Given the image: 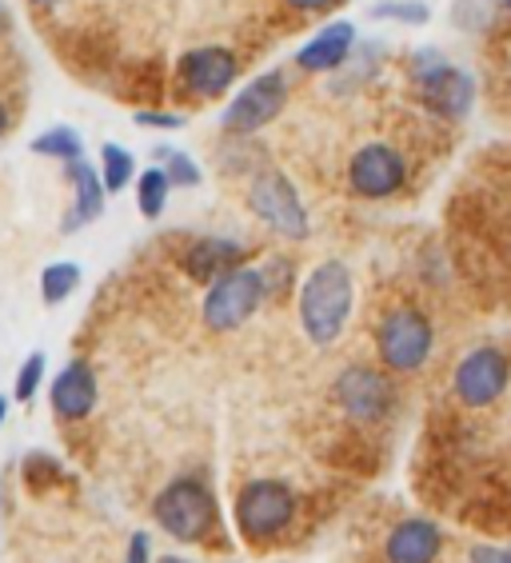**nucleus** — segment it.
<instances>
[{"label": "nucleus", "mask_w": 511, "mask_h": 563, "mask_svg": "<svg viewBox=\"0 0 511 563\" xmlns=\"http://www.w3.org/2000/svg\"><path fill=\"white\" fill-rule=\"evenodd\" d=\"M296 520V492L280 479H252L236 496V528L244 540L268 543Z\"/></svg>", "instance_id": "obj_4"}, {"label": "nucleus", "mask_w": 511, "mask_h": 563, "mask_svg": "<svg viewBox=\"0 0 511 563\" xmlns=\"http://www.w3.org/2000/svg\"><path fill=\"white\" fill-rule=\"evenodd\" d=\"M240 73V60L232 48H220V44H204V48H192V53L180 56V80L188 85V92L197 97H224Z\"/></svg>", "instance_id": "obj_12"}, {"label": "nucleus", "mask_w": 511, "mask_h": 563, "mask_svg": "<svg viewBox=\"0 0 511 563\" xmlns=\"http://www.w3.org/2000/svg\"><path fill=\"white\" fill-rule=\"evenodd\" d=\"M264 272L260 268H232L220 280L208 284L204 296V324L212 332H236L240 324H248L256 308L264 300Z\"/></svg>", "instance_id": "obj_6"}, {"label": "nucleus", "mask_w": 511, "mask_h": 563, "mask_svg": "<svg viewBox=\"0 0 511 563\" xmlns=\"http://www.w3.org/2000/svg\"><path fill=\"white\" fill-rule=\"evenodd\" d=\"M97 400H100V384L88 360L65 364V368L56 372L53 388H48V404H53V412L60 420H85V416H92Z\"/></svg>", "instance_id": "obj_13"}, {"label": "nucleus", "mask_w": 511, "mask_h": 563, "mask_svg": "<svg viewBox=\"0 0 511 563\" xmlns=\"http://www.w3.org/2000/svg\"><path fill=\"white\" fill-rule=\"evenodd\" d=\"M44 368H48V360H44V352H33V356L24 360L21 372H16V388H12V396H16V404H29L41 391L44 384Z\"/></svg>", "instance_id": "obj_24"}, {"label": "nucleus", "mask_w": 511, "mask_h": 563, "mask_svg": "<svg viewBox=\"0 0 511 563\" xmlns=\"http://www.w3.org/2000/svg\"><path fill=\"white\" fill-rule=\"evenodd\" d=\"M36 9H56V4H60V0H33Z\"/></svg>", "instance_id": "obj_30"}, {"label": "nucleus", "mask_w": 511, "mask_h": 563, "mask_svg": "<svg viewBox=\"0 0 511 563\" xmlns=\"http://www.w3.org/2000/svg\"><path fill=\"white\" fill-rule=\"evenodd\" d=\"M444 552V531L432 520H403L388 536V563H435Z\"/></svg>", "instance_id": "obj_15"}, {"label": "nucleus", "mask_w": 511, "mask_h": 563, "mask_svg": "<svg viewBox=\"0 0 511 563\" xmlns=\"http://www.w3.org/2000/svg\"><path fill=\"white\" fill-rule=\"evenodd\" d=\"M124 563H153V540H148V531H132Z\"/></svg>", "instance_id": "obj_26"}, {"label": "nucleus", "mask_w": 511, "mask_h": 563, "mask_svg": "<svg viewBox=\"0 0 511 563\" xmlns=\"http://www.w3.org/2000/svg\"><path fill=\"white\" fill-rule=\"evenodd\" d=\"M240 264H244V249H240L236 240L204 236V240H197V244H192V249L185 252V272L197 284L220 280L224 272L240 268Z\"/></svg>", "instance_id": "obj_16"}, {"label": "nucleus", "mask_w": 511, "mask_h": 563, "mask_svg": "<svg viewBox=\"0 0 511 563\" xmlns=\"http://www.w3.org/2000/svg\"><path fill=\"white\" fill-rule=\"evenodd\" d=\"M153 520L173 540L200 543L208 531L216 528V496H212L204 479L180 476L173 484H164L160 496L153 499Z\"/></svg>", "instance_id": "obj_2"}, {"label": "nucleus", "mask_w": 511, "mask_h": 563, "mask_svg": "<svg viewBox=\"0 0 511 563\" xmlns=\"http://www.w3.org/2000/svg\"><path fill=\"white\" fill-rule=\"evenodd\" d=\"M371 16L400 24H427L432 21V9H427L424 0H380V4H371Z\"/></svg>", "instance_id": "obj_22"}, {"label": "nucleus", "mask_w": 511, "mask_h": 563, "mask_svg": "<svg viewBox=\"0 0 511 563\" xmlns=\"http://www.w3.org/2000/svg\"><path fill=\"white\" fill-rule=\"evenodd\" d=\"M471 563H511V548H488V543H479V548H471Z\"/></svg>", "instance_id": "obj_27"}, {"label": "nucleus", "mask_w": 511, "mask_h": 563, "mask_svg": "<svg viewBox=\"0 0 511 563\" xmlns=\"http://www.w3.org/2000/svg\"><path fill=\"white\" fill-rule=\"evenodd\" d=\"M503 9H508V12H511V0H503Z\"/></svg>", "instance_id": "obj_33"}, {"label": "nucleus", "mask_w": 511, "mask_h": 563, "mask_svg": "<svg viewBox=\"0 0 511 563\" xmlns=\"http://www.w3.org/2000/svg\"><path fill=\"white\" fill-rule=\"evenodd\" d=\"M352 300H356V284H352L348 264L344 261L315 264L312 276L300 288V324H304L308 340L320 347L336 344L352 316Z\"/></svg>", "instance_id": "obj_1"}, {"label": "nucleus", "mask_w": 511, "mask_h": 563, "mask_svg": "<svg viewBox=\"0 0 511 563\" xmlns=\"http://www.w3.org/2000/svg\"><path fill=\"white\" fill-rule=\"evenodd\" d=\"M0 29H4V12H0Z\"/></svg>", "instance_id": "obj_34"}, {"label": "nucleus", "mask_w": 511, "mask_h": 563, "mask_svg": "<svg viewBox=\"0 0 511 563\" xmlns=\"http://www.w3.org/2000/svg\"><path fill=\"white\" fill-rule=\"evenodd\" d=\"M508 379H511V360L503 356L500 347H471L468 356L456 364V379H452V388L456 396L468 408H488L496 404L508 391Z\"/></svg>", "instance_id": "obj_10"}, {"label": "nucleus", "mask_w": 511, "mask_h": 563, "mask_svg": "<svg viewBox=\"0 0 511 563\" xmlns=\"http://www.w3.org/2000/svg\"><path fill=\"white\" fill-rule=\"evenodd\" d=\"M156 563H192V560H180V555H160Z\"/></svg>", "instance_id": "obj_31"}, {"label": "nucleus", "mask_w": 511, "mask_h": 563, "mask_svg": "<svg viewBox=\"0 0 511 563\" xmlns=\"http://www.w3.org/2000/svg\"><path fill=\"white\" fill-rule=\"evenodd\" d=\"M435 332L420 308H392L376 328V352H380L384 368L392 372H415L424 368L432 356Z\"/></svg>", "instance_id": "obj_5"}, {"label": "nucleus", "mask_w": 511, "mask_h": 563, "mask_svg": "<svg viewBox=\"0 0 511 563\" xmlns=\"http://www.w3.org/2000/svg\"><path fill=\"white\" fill-rule=\"evenodd\" d=\"M4 129H9V109L0 104V136H4Z\"/></svg>", "instance_id": "obj_29"}, {"label": "nucleus", "mask_w": 511, "mask_h": 563, "mask_svg": "<svg viewBox=\"0 0 511 563\" xmlns=\"http://www.w3.org/2000/svg\"><path fill=\"white\" fill-rule=\"evenodd\" d=\"M168 192H173V185H168L164 168H144V173L136 176V205H141V212L148 220H156L164 212Z\"/></svg>", "instance_id": "obj_21"}, {"label": "nucleus", "mask_w": 511, "mask_h": 563, "mask_svg": "<svg viewBox=\"0 0 511 563\" xmlns=\"http://www.w3.org/2000/svg\"><path fill=\"white\" fill-rule=\"evenodd\" d=\"M156 156H160V168L164 176H168V185H200V164L188 156V152H176V148H156Z\"/></svg>", "instance_id": "obj_23"}, {"label": "nucleus", "mask_w": 511, "mask_h": 563, "mask_svg": "<svg viewBox=\"0 0 511 563\" xmlns=\"http://www.w3.org/2000/svg\"><path fill=\"white\" fill-rule=\"evenodd\" d=\"M288 104V76L284 73H264L256 76L252 85H244L236 92L229 109H224V129L236 132V136H248V132L268 129L276 117Z\"/></svg>", "instance_id": "obj_9"}, {"label": "nucleus", "mask_w": 511, "mask_h": 563, "mask_svg": "<svg viewBox=\"0 0 511 563\" xmlns=\"http://www.w3.org/2000/svg\"><path fill=\"white\" fill-rule=\"evenodd\" d=\"M284 4L296 12H324V9H332L336 0H284Z\"/></svg>", "instance_id": "obj_28"}, {"label": "nucleus", "mask_w": 511, "mask_h": 563, "mask_svg": "<svg viewBox=\"0 0 511 563\" xmlns=\"http://www.w3.org/2000/svg\"><path fill=\"white\" fill-rule=\"evenodd\" d=\"M4 412H9V400H4V396H0V423H4Z\"/></svg>", "instance_id": "obj_32"}, {"label": "nucleus", "mask_w": 511, "mask_h": 563, "mask_svg": "<svg viewBox=\"0 0 511 563\" xmlns=\"http://www.w3.org/2000/svg\"><path fill=\"white\" fill-rule=\"evenodd\" d=\"M412 73L420 85V100L432 117L444 120H464L476 104V80L464 68L447 65L444 56H435V48H420L412 56Z\"/></svg>", "instance_id": "obj_3"}, {"label": "nucleus", "mask_w": 511, "mask_h": 563, "mask_svg": "<svg viewBox=\"0 0 511 563\" xmlns=\"http://www.w3.org/2000/svg\"><path fill=\"white\" fill-rule=\"evenodd\" d=\"M332 396L359 423H380L396 404L392 379L384 376L380 368H368V364H348L340 372L336 384H332Z\"/></svg>", "instance_id": "obj_8"}, {"label": "nucleus", "mask_w": 511, "mask_h": 563, "mask_svg": "<svg viewBox=\"0 0 511 563\" xmlns=\"http://www.w3.org/2000/svg\"><path fill=\"white\" fill-rule=\"evenodd\" d=\"M408 180V164L403 156L384 141H371L352 156L348 164V185L352 192H359L364 200H384V196H396Z\"/></svg>", "instance_id": "obj_11"}, {"label": "nucleus", "mask_w": 511, "mask_h": 563, "mask_svg": "<svg viewBox=\"0 0 511 563\" xmlns=\"http://www.w3.org/2000/svg\"><path fill=\"white\" fill-rule=\"evenodd\" d=\"M100 185L104 192H120V188H129V180H136V161H132L129 148H120V144H104L100 148Z\"/></svg>", "instance_id": "obj_18"}, {"label": "nucleus", "mask_w": 511, "mask_h": 563, "mask_svg": "<svg viewBox=\"0 0 511 563\" xmlns=\"http://www.w3.org/2000/svg\"><path fill=\"white\" fill-rule=\"evenodd\" d=\"M136 124H141V129H185V117H176V112L141 109L136 112Z\"/></svg>", "instance_id": "obj_25"}, {"label": "nucleus", "mask_w": 511, "mask_h": 563, "mask_svg": "<svg viewBox=\"0 0 511 563\" xmlns=\"http://www.w3.org/2000/svg\"><path fill=\"white\" fill-rule=\"evenodd\" d=\"M68 180H73V208H68V217L60 228L65 232H80V228H88L104 212V185H100L97 168L85 161L68 164Z\"/></svg>", "instance_id": "obj_17"}, {"label": "nucleus", "mask_w": 511, "mask_h": 563, "mask_svg": "<svg viewBox=\"0 0 511 563\" xmlns=\"http://www.w3.org/2000/svg\"><path fill=\"white\" fill-rule=\"evenodd\" d=\"M80 288V264L73 261H60V264H48L41 272V296L44 303H65L68 296Z\"/></svg>", "instance_id": "obj_20"}, {"label": "nucleus", "mask_w": 511, "mask_h": 563, "mask_svg": "<svg viewBox=\"0 0 511 563\" xmlns=\"http://www.w3.org/2000/svg\"><path fill=\"white\" fill-rule=\"evenodd\" d=\"M248 208L284 240H308V232H312V228H308L304 200H300L292 180H288L284 173H276V168L252 176Z\"/></svg>", "instance_id": "obj_7"}, {"label": "nucleus", "mask_w": 511, "mask_h": 563, "mask_svg": "<svg viewBox=\"0 0 511 563\" xmlns=\"http://www.w3.org/2000/svg\"><path fill=\"white\" fill-rule=\"evenodd\" d=\"M33 152L36 156H56V161H80V152H85V141H80L77 129H68V124H56V129L41 132L33 141Z\"/></svg>", "instance_id": "obj_19"}, {"label": "nucleus", "mask_w": 511, "mask_h": 563, "mask_svg": "<svg viewBox=\"0 0 511 563\" xmlns=\"http://www.w3.org/2000/svg\"><path fill=\"white\" fill-rule=\"evenodd\" d=\"M352 48H356V29L348 21H336L327 24V29H320L296 53V68H304V73H336V68L348 65Z\"/></svg>", "instance_id": "obj_14"}]
</instances>
